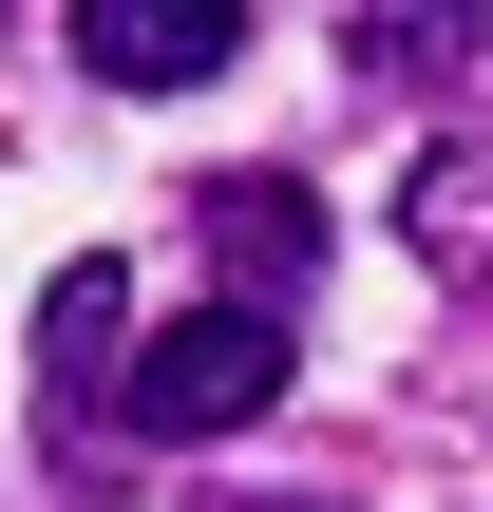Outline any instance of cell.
<instances>
[{"label":"cell","mask_w":493,"mask_h":512,"mask_svg":"<svg viewBox=\"0 0 493 512\" xmlns=\"http://www.w3.org/2000/svg\"><path fill=\"white\" fill-rule=\"evenodd\" d=\"M266 399H285V323L266 304H190V323H152L114 361V418L133 437H247Z\"/></svg>","instance_id":"6da1fadb"},{"label":"cell","mask_w":493,"mask_h":512,"mask_svg":"<svg viewBox=\"0 0 493 512\" xmlns=\"http://www.w3.org/2000/svg\"><path fill=\"white\" fill-rule=\"evenodd\" d=\"M57 38H76L114 95H190V76H228V57H247V0H76Z\"/></svg>","instance_id":"7a4b0ae2"},{"label":"cell","mask_w":493,"mask_h":512,"mask_svg":"<svg viewBox=\"0 0 493 512\" xmlns=\"http://www.w3.org/2000/svg\"><path fill=\"white\" fill-rule=\"evenodd\" d=\"M190 228H209V266H228V304H266V323H285V304H304V266H323V209H304L285 171H209V190H190Z\"/></svg>","instance_id":"3957f363"},{"label":"cell","mask_w":493,"mask_h":512,"mask_svg":"<svg viewBox=\"0 0 493 512\" xmlns=\"http://www.w3.org/2000/svg\"><path fill=\"white\" fill-rule=\"evenodd\" d=\"M114 323H133V266H57V285H38V380H57V418H114Z\"/></svg>","instance_id":"277c9868"},{"label":"cell","mask_w":493,"mask_h":512,"mask_svg":"<svg viewBox=\"0 0 493 512\" xmlns=\"http://www.w3.org/2000/svg\"><path fill=\"white\" fill-rule=\"evenodd\" d=\"M399 228H418V266H437V285H493V133H437V152H418Z\"/></svg>","instance_id":"5b68a950"},{"label":"cell","mask_w":493,"mask_h":512,"mask_svg":"<svg viewBox=\"0 0 493 512\" xmlns=\"http://www.w3.org/2000/svg\"><path fill=\"white\" fill-rule=\"evenodd\" d=\"M342 57H361V76H456V57H475V19H437V0H361V19H342Z\"/></svg>","instance_id":"8992f818"},{"label":"cell","mask_w":493,"mask_h":512,"mask_svg":"<svg viewBox=\"0 0 493 512\" xmlns=\"http://www.w3.org/2000/svg\"><path fill=\"white\" fill-rule=\"evenodd\" d=\"M228 512H323V494H228Z\"/></svg>","instance_id":"52a82bcc"}]
</instances>
